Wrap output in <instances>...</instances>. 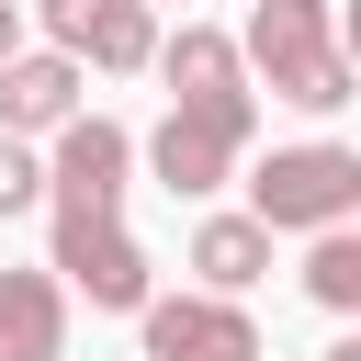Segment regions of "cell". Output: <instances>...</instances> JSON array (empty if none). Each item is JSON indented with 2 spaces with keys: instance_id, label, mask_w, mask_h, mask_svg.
<instances>
[{
  "instance_id": "obj_14",
  "label": "cell",
  "mask_w": 361,
  "mask_h": 361,
  "mask_svg": "<svg viewBox=\"0 0 361 361\" xmlns=\"http://www.w3.org/2000/svg\"><path fill=\"white\" fill-rule=\"evenodd\" d=\"M34 203H45V158L23 135H0V214H34Z\"/></svg>"
},
{
  "instance_id": "obj_7",
  "label": "cell",
  "mask_w": 361,
  "mask_h": 361,
  "mask_svg": "<svg viewBox=\"0 0 361 361\" xmlns=\"http://www.w3.org/2000/svg\"><path fill=\"white\" fill-rule=\"evenodd\" d=\"M147 68L169 79V113H226V102H248L237 34H214V23H180V34H158V56H147Z\"/></svg>"
},
{
  "instance_id": "obj_3",
  "label": "cell",
  "mask_w": 361,
  "mask_h": 361,
  "mask_svg": "<svg viewBox=\"0 0 361 361\" xmlns=\"http://www.w3.org/2000/svg\"><path fill=\"white\" fill-rule=\"evenodd\" d=\"M45 271H56V293H90L102 316H135V305L158 293V282H147V248H135L124 214H56Z\"/></svg>"
},
{
  "instance_id": "obj_1",
  "label": "cell",
  "mask_w": 361,
  "mask_h": 361,
  "mask_svg": "<svg viewBox=\"0 0 361 361\" xmlns=\"http://www.w3.org/2000/svg\"><path fill=\"white\" fill-rule=\"evenodd\" d=\"M350 214H361V158L327 147V135L271 147V158L248 169V226H271V237H327V226H350Z\"/></svg>"
},
{
  "instance_id": "obj_10",
  "label": "cell",
  "mask_w": 361,
  "mask_h": 361,
  "mask_svg": "<svg viewBox=\"0 0 361 361\" xmlns=\"http://www.w3.org/2000/svg\"><path fill=\"white\" fill-rule=\"evenodd\" d=\"M0 361H68V293H56V271H0Z\"/></svg>"
},
{
  "instance_id": "obj_13",
  "label": "cell",
  "mask_w": 361,
  "mask_h": 361,
  "mask_svg": "<svg viewBox=\"0 0 361 361\" xmlns=\"http://www.w3.org/2000/svg\"><path fill=\"white\" fill-rule=\"evenodd\" d=\"M271 102H293V113H338V102H350V56H316V68H305V79H282Z\"/></svg>"
},
{
  "instance_id": "obj_2",
  "label": "cell",
  "mask_w": 361,
  "mask_h": 361,
  "mask_svg": "<svg viewBox=\"0 0 361 361\" xmlns=\"http://www.w3.org/2000/svg\"><path fill=\"white\" fill-rule=\"evenodd\" d=\"M248 135H259V102H226V113H158L147 169H158V192H169V203H203V192H226V180H237Z\"/></svg>"
},
{
  "instance_id": "obj_11",
  "label": "cell",
  "mask_w": 361,
  "mask_h": 361,
  "mask_svg": "<svg viewBox=\"0 0 361 361\" xmlns=\"http://www.w3.org/2000/svg\"><path fill=\"white\" fill-rule=\"evenodd\" d=\"M192 271H203V293H248L259 271H271V226H248V214H203L192 226Z\"/></svg>"
},
{
  "instance_id": "obj_8",
  "label": "cell",
  "mask_w": 361,
  "mask_h": 361,
  "mask_svg": "<svg viewBox=\"0 0 361 361\" xmlns=\"http://www.w3.org/2000/svg\"><path fill=\"white\" fill-rule=\"evenodd\" d=\"M316 56H338V11H327V0H259L248 34H237V68H259L271 90L305 79Z\"/></svg>"
},
{
  "instance_id": "obj_17",
  "label": "cell",
  "mask_w": 361,
  "mask_h": 361,
  "mask_svg": "<svg viewBox=\"0 0 361 361\" xmlns=\"http://www.w3.org/2000/svg\"><path fill=\"white\" fill-rule=\"evenodd\" d=\"M147 11H158V0H147Z\"/></svg>"
},
{
  "instance_id": "obj_9",
  "label": "cell",
  "mask_w": 361,
  "mask_h": 361,
  "mask_svg": "<svg viewBox=\"0 0 361 361\" xmlns=\"http://www.w3.org/2000/svg\"><path fill=\"white\" fill-rule=\"evenodd\" d=\"M68 113H79V68H68L56 45L0 68V135H23V147H34V135H56Z\"/></svg>"
},
{
  "instance_id": "obj_4",
  "label": "cell",
  "mask_w": 361,
  "mask_h": 361,
  "mask_svg": "<svg viewBox=\"0 0 361 361\" xmlns=\"http://www.w3.org/2000/svg\"><path fill=\"white\" fill-rule=\"evenodd\" d=\"M124 180H135V135L113 113H68L56 158H45V203L56 214H124Z\"/></svg>"
},
{
  "instance_id": "obj_15",
  "label": "cell",
  "mask_w": 361,
  "mask_h": 361,
  "mask_svg": "<svg viewBox=\"0 0 361 361\" xmlns=\"http://www.w3.org/2000/svg\"><path fill=\"white\" fill-rule=\"evenodd\" d=\"M23 56V0H0V68Z\"/></svg>"
},
{
  "instance_id": "obj_5",
  "label": "cell",
  "mask_w": 361,
  "mask_h": 361,
  "mask_svg": "<svg viewBox=\"0 0 361 361\" xmlns=\"http://www.w3.org/2000/svg\"><path fill=\"white\" fill-rule=\"evenodd\" d=\"M135 327H147V361H271L248 305H226V293H147Z\"/></svg>"
},
{
  "instance_id": "obj_6",
  "label": "cell",
  "mask_w": 361,
  "mask_h": 361,
  "mask_svg": "<svg viewBox=\"0 0 361 361\" xmlns=\"http://www.w3.org/2000/svg\"><path fill=\"white\" fill-rule=\"evenodd\" d=\"M45 11V34H56V56L68 68H147L158 56V23H147V0H34Z\"/></svg>"
},
{
  "instance_id": "obj_12",
  "label": "cell",
  "mask_w": 361,
  "mask_h": 361,
  "mask_svg": "<svg viewBox=\"0 0 361 361\" xmlns=\"http://www.w3.org/2000/svg\"><path fill=\"white\" fill-rule=\"evenodd\" d=\"M305 293H316L327 316H361V237H350V226H327V237L305 248Z\"/></svg>"
},
{
  "instance_id": "obj_16",
  "label": "cell",
  "mask_w": 361,
  "mask_h": 361,
  "mask_svg": "<svg viewBox=\"0 0 361 361\" xmlns=\"http://www.w3.org/2000/svg\"><path fill=\"white\" fill-rule=\"evenodd\" d=\"M327 361H361V338H338V350H327Z\"/></svg>"
}]
</instances>
